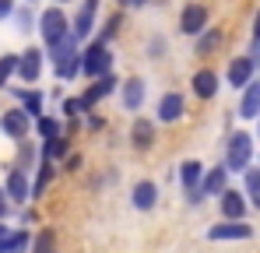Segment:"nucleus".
<instances>
[{"label":"nucleus","mask_w":260,"mask_h":253,"mask_svg":"<svg viewBox=\"0 0 260 253\" xmlns=\"http://www.w3.org/2000/svg\"><path fill=\"white\" fill-rule=\"evenodd\" d=\"M91 28H95V11L81 4V11L71 18V39H74V42H85L88 36H91Z\"/></svg>","instance_id":"20"},{"label":"nucleus","mask_w":260,"mask_h":253,"mask_svg":"<svg viewBox=\"0 0 260 253\" xmlns=\"http://www.w3.org/2000/svg\"><path fill=\"white\" fill-rule=\"evenodd\" d=\"M14 144H18V169H25V172H28V169L36 166V159H39L36 144H28L25 137H21V141H14Z\"/></svg>","instance_id":"27"},{"label":"nucleus","mask_w":260,"mask_h":253,"mask_svg":"<svg viewBox=\"0 0 260 253\" xmlns=\"http://www.w3.org/2000/svg\"><path fill=\"white\" fill-rule=\"evenodd\" d=\"M148 53H151V60H158V56L166 53V39H162V36H155V39L148 42Z\"/></svg>","instance_id":"34"},{"label":"nucleus","mask_w":260,"mask_h":253,"mask_svg":"<svg viewBox=\"0 0 260 253\" xmlns=\"http://www.w3.org/2000/svg\"><path fill=\"white\" fill-rule=\"evenodd\" d=\"M193 39H197L193 42V53H197V56H211L218 46H221V28H204V32H197Z\"/></svg>","instance_id":"23"},{"label":"nucleus","mask_w":260,"mask_h":253,"mask_svg":"<svg viewBox=\"0 0 260 253\" xmlns=\"http://www.w3.org/2000/svg\"><path fill=\"white\" fill-rule=\"evenodd\" d=\"M253 74H257V60L253 56H232L229 71H225V81H229V88H246L253 81Z\"/></svg>","instance_id":"10"},{"label":"nucleus","mask_w":260,"mask_h":253,"mask_svg":"<svg viewBox=\"0 0 260 253\" xmlns=\"http://www.w3.org/2000/svg\"><path fill=\"white\" fill-rule=\"evenodd\" d=\"M190 88H193V95H197V99H204V102H208V99H215V95H218V88H221V84H218V74L211 71V67H201V71L190 78Z\"/></svg>","instance_id":"17"},{"label":"nucleus","mask_w":260,"mask_h":253,"mask_svg":"<svg viewBox=\"0 0 260 253\" xmlns=\"http://www.w3.org/2000/svg\"><path fill=\"white\" fill-rule=\"evenodd\" d=\"M28 4H36V0H28Z\"/></svg>","instance_id":"47"},{"label":"nucleus","mask_w":260,"mask_h":253,"mask_svg":"<svg viewBox=\"0 0 260 253\" xmlns=\"http://www.w3.org/2000/svg\"><path fill=\"white\" fill-rule=\"evenodd\" d=\"M243 194H246V201L260 211V169H253V162L243 169Z\"/></svg>","instance_id":"25"},{"label":"nucleus","mask_w":260,"mask_h":253,"mask_svg":"<svg viewBox=\"0 0 260 253\" xmlns=\"http://www.w3.org/2000/svg\"><path fill=\"white\" fill-rule=\"evenodd\" d=\"M28 130H32V116H28L21 106H14V109H4V113H0V134H4V137L21 141V137H28Z\"/></svg>","instance_id":"6"},{"label":"nucleus","mask_w":260,"mask_h":253,"mask_svg":"<svg viewBox=\"0 0 260 253\" xmlns=\"http://www.w3.org/2000/svg\"><path fill=\"white\" fill-rule=\"evenodd\" d=\"M201 176H204V166H201L197 159H186V162L179 166V183H183V190H186V194L201 186Z\"/></svg>","instance_id":"24"},{"label":"nucleus","mask_w":260,"mask_h":253,"mask_svg":"<svg viewBox=\"0 0 260 253\" xmlns=\"http://www.w3.org/2000/svg\"><path fill=\"white\" fill-rule=\"evenodd\" d=\"M71 155V137L67 134H56V137H46L43 141V159L46 162H63Z\"/></svg>","instance_id":"21"},{"label":"nucleus","mask_w":260,"mask_h":253,"mask_svg":"<svg viewBox=\"0 0 260 253\" xmlns=\"http://www.w3.org/2000/svg\"><path fill=\"white\" fill-rule=\"evenodd\" d=\"M253 39H260V11H257V18H253Z\"/></svg>","instance_id":"40"},{"label":"nucleus","mask_w":260,"mask_h":253,"mask_svg":"<svg viewBox=\"0 0 260 253\" xmlns=\"http://www.w3.org/2000/svg\"><path fill=\"white\" fill-rule=\"evenodd\" d=\"M88 130H102V120L99 116H88Z\"/></svg>","instance_id":"39"},{"label":"nucleus","mask_w":260,"mask_h":253,"mask_svg":"<svg viewBox=\"0 0 260 253\" xmlns=\"http://www.w3.org/2000/svg\"><path fill=\"white\" fill-rule=\"evenodd\" d=\"M116 88H120V78H116L113 71H109V74H102V78H95V84H88L85 95H81V106L91 113V106H99L102 99H109Z\"/></svg>","instance_id":"9"},{"label":"nucleus","mask_w":260,"mask_h":253,"mask_svg":"<svg viewBox=\"0 0 260 253\" xmlns=\"http://www.w3.org/2000/svg\"><path fill=\"white\" fill-rule=\"evenodd\" d=\"M81 169V155H67L63 159V172H78Z\"/></svg>","instance_id":"35"},{"label":"nucleus","mask_w":260,"mask_h":253,"mask_svg":"<svg viewBox=\"0 0 260 253\" xmlns=\"http://www.w3.org/2000/svg\"><path fill=\"white\" fill-rule=\"evenodd\" d=\"M186 113V99L179 91H166L158 99V123H179Z\"/></svg>","instance_id":"14"},{"label":"nucleus","mask_w":260,"mask_h":253,"mask_svg":"<svg viewBox=\"0 0 260 253\" xmlns=\"http://www.w3.org/2000/svg\"><path fill=\"white\" fill-rule=\"evenodd\" d=\"M81 113H88L85 106H81V99H63V116L67 120H78Z\"/></svg>","instance_id":"33"},{"label":"nucleus","mask_w":260,"mask_h":253,"mask_svg":"<svg viewBox=\"0 0 260 253\" xmlns=\"http://www.w3.org/2000/svg\"><path fill=\"white\" fill-rule=\"evenodd\" d=\"M43 60H46V53L39 49V46H28L25 53H18V78L25 84H36L39 81V74H43Z\"/></svg>","instance_id":"7"},{"label":"nucleus","mask_w":260,"mask_h":253,"mask_svg":"<svg viewBox=\"0 0 260 253\" xmlns=\"http://www.w3.org/2000/svg\"><path fill=\"white\" fill-rule=\"evenodd\" d=\"M11 214V201H7V194H4V186H0V222Z\"/></svg>","instance_id":"37"},{"label":"nucleus","mask_w":260,"mask_h":253,"mask_svg":"<svg viewBox=\"0 0 260 253\" xmlns=\"http://www.w3.org/2000/svg\"><path fill=\"white\" fill-rule=\"evenodd\" d=\"M144 4H148V0H130V7H144Z\"/></svg>","instance_id":"43"},{"label":"nucleus","mask_w":260,"mask_h":253,"mask_svg":"<svg viewBox=\"0 0 260 253\" xmlns=\"http://www.w3.org/2000/svg\"><path fill=\"white\" fill-rule=\"evenodd\" d=\"M130 201H134L137 211H151L155 204H158V186H155L151 179H137L134 190H130Z\"/></svg>","instance_id":"18"},{"label":"nucleus","mask_w":260,"mask_h":253,"mask_svg":"<svg viewBox=\"0 0 260 253\" xmlns=\"http://www.w3.org/2000/svg\"><path fill=\"white\" fill-rule=\"evenodd\" d=\"M120 28H123V14H120V11H113V14L106 18L102 32H99V39H102V42H113L116 36H120Z\"/></svg>","instance_id":"29"},{"label":"nucleus","mask_w":260,"mask_h":253,"mask_svg":"<svg viewBox=\"0 0 260 253\" xmlns=\"http://www.w3.org/2000/svg\"><path fill=\"white\" fill-rule=\"evenodd\" d=\"M14 25H18V32H32V25H36V14H32V7H14Z\"/></svg>","instance_id":"32"},{"label":"nucleus","mask_w":260,"mask_h":253,"mask_svg":"<svg viewBox=\"0 0 260 253\" xmlns=\"http://www.w3.org/2000/svg\"><path fill=\"white\" fill-rule=\"evenodd\" d=\"M257 120H260V116H257ZM257 137H260V123H257Z\"/></svg>","instance_id":"46"},{"label":"nucleus","mask_w":260,"mask_h":253,"mask_svg":"<svg viewBox=\"0 0 260 253\" xmlns=\"http://www.w3.org/2000/svg\"><path fill=\"white\" fill-rule=\"evenodd\" d=\"M218 208H221V218H246L250 201H246V194H243V190L225 186V190L218 194Z\"/></svg>","instance_id":"13"},{"label":"nucleus","mask_w":260,"mask_h":253,"mask_svg":"<svg viewBox=\"0 0 260 253\" xmlns=\"http://www.w3.org/2000/svg\"><path fill=\"white\" fill-rule=\"evenodd\" d=\"M14 14V0H0V21H7Z\"/></svg>","instance_id":"36"},{"label":"nucleus","mask_w":260,"mask_h":253,"mask_svg":"<svg viewBox=\"0 0 260 253\" xmlns=\"http://www.w3.org/2000/svg\"><path fill=\"white\" fill-rule=\"evenodd\" d=\"M14 71H18V53H4L0 56V88H7Z\"/></svg>","instance_id":"31"},{"label":"nucleus","mask_w":260,"mask_h":253,"mask_svg":"<svg viewBox=\"0 0 260 253\" xmlns=\"http://www.w3.org/2000/svg\"><path fill=\"white\" fill-rule=\"evenodd\" d=\"M85 7H91V11H99V0H85Z\"/></svg>","instance_id":"42"},{"label":"nucleus","mask_w":260,"mask_h":253,"mask_svg":"<svg viewBox=\"0 0 260 253\" xmlns=\"http://www.w3.org/2000/svg\"><path fill=\"white\" fill-rule=\"evenodd\" d=\"M28 243H32V236H28L25 229H21V232H7L4 243H0V253H25Z\"/></svg>","instance_id":"26"},{"label":"nucleus","mask_w":260,"mask_h":253,"mask_svg":"<svg viewBox=\"0 0 260 253\" xmlns=\"http://www.w3.org/2000/svg\"><path fill=\"white\" fill-rule=\"evenodd\" d=\"M7 232H11V229H7V225L0 222V243H4V236H7Z\"/></svg>","instance_id":"41"},{"label":"nucleus","mask_w":260,"mask_h":253,"mask_svg":"<svg viewBox=\"0 0 260 253\" xmlns=\"http://www.w3.org/2000/svg\"><path fill=\"white\" fill-rule=\"evenodd\" d=\"M14 91V99L21 102V109L28 113V116H43V91H36V88H11Z\"/></svg>","instance_id":"22"},{"label":"nucleus","mask_w":260,"mask_h":253,"mask_svg":"<svg viewBox=\"0 0 260 253\" xmlns=\"http://www.w3.org/2000/svg\"><path fill=\"white\" fill-rule=\"evenodd\" d=\"M250 162H253V137L246 130H232L225 141V162L221 166L229 172H243Z\"/></svg>","instance_id":"3"},{"label":"nucleus","mask_w":260,"mask_h":253,"mask_svg":"<svg viewBox=\"0 0 260 253\" xmlns=\"http://www.w3.org/2000/svg\"><path fill=\"white\" fill-rule=\"evenodd\" d=\"M4 194H7L14 204H28V201H32V179H28V172L14 166L7 172V179H4Z\"/></svg>","instance_id":"8"},{"label":"nucleus","mask_w":260,"mask_h":253,"mask_svg":"<svg viewBox=\"0 0 260 253\" xmlns=\"http://www.w3.org/2000/svg\"><path fill=\"white\" fill-rule=\"evenodd\" d=\"M250 236H253V225H246V218H221L218 225L208 229L211 243H232V239H250Z\"/></svg>","instance_id":"5"},{"label":"nucleus","mask_w":260,"mask_h":253,"mask_svg":"<svg viewBox=\"0 0 260 253\" xmlns=\"http://www.w3.org/2000/svg\"><path fill=\"white\" fill-rule=\"evenodd\" d=\"M36 134L39 137H56V134H63V126H60V120L56 116H36Z\"/></svg>","instance_id":"30"},{"label":"nucleus","mask_w":260,"mask_h":253,"mask_svg":"<svg viewBox=\"0 0 260 253\" xmlns=\"http://www.w3.org/2000/svg\"><path fill=\"white\" fill-rule=\"evenodd\" d=\"M208 28V7L204 4H186L179 11V32L183 36H197Z\"/></svg>","instance_id":"12"},{"label":"nucleus","mask_w":260,"mask_h":253,"mask_svg":"<svg viewBox=\"0 0 260 253\" xmlns=\"http://www.w3.org/2000/svg\"><path fill=\"white\" fill-rule=\"evenodd\" d=\"M155 141H158V134H155V120H144V116H137V120L130 123V144H134L137 151H148V148H155Z\"/></svg>","instance_id":"15"},{"label":"nucleus","mask_w":260,"mask_h":253,"mask_svg":"<svg viewBox=\"0 0 260 253\" xmlns=\"http://www.w3.org/2000/svg\"><path fill=\"white\" fill-rule=\"evenodd\" d=\"M113 71V53H109V42H102V39H91L81 49V74L85 78H102V74H109Z\"/></svg>","instance_id":"4"},{"label":"nucleus","mask_w":260,"mask_h":253,"mask_svg":"<svg viewBox=\"0 0 260 253\" xmlns=\"http://www.w3.org/2000/svg\"><path fill=\"white\" fill-rule=\"evenodd\" d=\"M144 99H148V81H144V78H127V81H120V102H123L127 113H137V109L144 106Z\"/></svg>","instance_id":"11"},{"label":"nucleus","mask_w":260,"mask_h":253,"mask_svg":"<svg viewBox=\"0 0 260 253\" xmlns=\"http://www.w3.org/2000/svg\"><path fill=\"white\" fill-rule=\"evenodd\" d=\"M116 7H130V0H116Z\"/></svg>","instance_id":"44"},{"label":"nucleus","mask_w":260,"mask_h":253,"mask_svg":"<svg viewBox=\"0 0 260 253\" xmlns=\"http://www.w3.org/2000/svg\"><path fill=\"white\" fill-rule=\"evenodd\" d=\"M32 253H60L56 250V232H53V229H43V232L32 239Z\"/></svg>","instance_id":"28"},{"label":"nucleus","mask_w":260,"mask_h":253,"mask_svg":"<svg viewBox=\"0 0 260 253\" xmlns=\"http://www.w3.org/2000/svg\"><path fill=\"white\" fill-rule=\"evenodd\" d=\"M49 60H53V71L60 81H74L81 74V46L74 39H63L49 49Z\"/></svg>","instance_id":"1"},{"label":"nucleus","mask_w":260,"mask_h":253,"mask_svg":"<svg viewBox=\"0 0 260 253\" xmlns=\"http://www.w3.org/2000/svg\"><path fill=\"white\" fill-rule=\"evenodd\" d=\"M53 4H60V7H63V4H71V0H53Z\"/></svg>","instance_id":"45"},{"label":"nucleus","mask_w":260,"mask_h":253,"mask_svg":"<svg viewBox=\"0 0 260 253\" xmlns=\"http://www.w3.org/2000/svg\"><path fill=\"white\" fill-rule=\"evenodd\" d=\"M243 91V99H239V116L243 120H257L260 116V78L246 84V88H239Z\"/></svg>","instance_id":"19"},{"label":"nucleus","mask_w":260,"mask_h":253,"mask_svg":"<svg viewBox=\"0 0 260 253\" xmlns=\"http://www.w3.org/2000/svg\"><path fill=\"white\" fill-rule=\"evenodd\" d=\"M225 186H229V169H225V166H215V169H204L197 194H201V197H218Z\"/></svg>","instance_id":"16"},{"label":"nucleus","mask_w":260,"mask_h":253,"mask_svg":"<svg viewBox=\"0 0 260 253\" xmlns=\"http://www.w3.org/2000/svg\"><path fill=\"white\" fill-rule=\"evenodd\" d=\"M39 36H43L46 49H53L56 42L71 39V18L63 14V7H60V4L46 7L43 14H39Z\"/></svg>","instance_id":"2"},{"label":"nucleus","mask_w":260,"mask_h":253,"mask_svg":"<svg viewBox=\"0 0 260 253\" xmlns=\"http://www.w3.org/2000/svg\"><path fill=\"white\" fill-rule=\"evenodd\" d=\"M21 222H25V225H36L39 214H36V211H21Z\"/></svg>","instance_id":"38"}]
</instances>
